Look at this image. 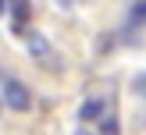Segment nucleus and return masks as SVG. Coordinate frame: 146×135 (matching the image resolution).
I'll return each instance as SVG.
<instances>
[{
    "instance_id": "obj_2",
    "label": "nucleus",
    "mask_w": 146,
    "mask_h": 135,
    "mask_svg": "<svg viewBox=\"0 0 146 135\" xmlns=\"http://www.w3.org/2000/svg\"><path fill=\"white\" fill-rule=\"evenodd\" d=\"M50 50H54V46H50V39H46L43 32H32V36H29V53H32L36 61H43V64H50V68H57V57L50 53Z\"/></svg>"
},
{
    "instance_id": "obj_1",
    "label": "nucleus",
    "mask_w": 146,
    "mask_h": 135,
    "mask_svg": "<svg viewBox=\"0 0 146 135\" xmlns=\"http://www.w3.org/2000/svg\"><path fill=\"white\" fill-rule=\"evenodd\" d=\"M0 103L11 107V110H29V107H32V92H29L25 82H18V78H4V96H0Z\"/></svg>"
},
{
    "instance_id": "obj_4",
    "label": "nucleus",
    "mask_w": 146,
    "mask_h": 135,
    "mask_svg": "<svg viewBox=\"0 0 146 135\" xmlns=\"http://www.w3.org/2000/svg\"><path fill=\"white\" fill-rule=\"evenodd\" d=\"M143 14H146V0H135V4H132V11H128V21H125V32H121L125 39H132V36H135V28L143 25Z\"/></svg>"
},
{
    "instance_id": "obj_5",
    "label": "nucleus",
    "mask_w": 146,
    "mask_h": 135,
    "mask_svg": "<svg viewBox=\"0 0 146 135\" xmlns=\"http://www.w3.org/2000/svg\"><path fill=\"white\" fill-rule=\"evenodd\" d=\"M104 99H86V103L82 107H78V117H82V121H100V117H104Z\"/></svg>"
},
{
    "instance_id": "obj_3",
    "label": "nucleus",
    "mask_w": 146,
    "mask_h": 135,
    "mask_svg": "<svg viewBox=\"0 0 146 135\" xmlns=\"http://www.w3.org/2000/svg\"><path fill=\"white\" fill-rule=\"evenodd\" d=\"M7 11H11V18H14V28L18 32H25V25H29V0H7Z\"/></svg>"
},
{
    "instance_id": "obj_8",
    "label": "nucleus",
    "mask_w": 146,
    "mask_h": 135,
    "mask_svg": "<svg viewBox=\"0 0 146 135\" xmlns=\"http://www.w3.org/2000/svg\"><path fill=\"white\" fill-rule=\"evenodd\" d=\"M4 11H7V0H0V14H4Z\"/></svg>"
},
{
    "instance_id": "obj_9",
    "label": "nucleus",
    "mask_w": 146,
    "mask_h": 135,
    "mask_svg": "<svg viewBox=\"0 0 146 135\" xmlns=\"http://www.w3.org/2000/svg\"><path fill=\"white\" fill-rule=\"evenodd\" d=\"M0 107H4V103H0Z\"/></svg>"
},
{
    "instance_id": "obj_6",
    "label": "nucleus",
    "mask_w": 146,
    "mask_h": 135,
    "mask_svg": "<svg viewBox=\"0 0 146 135\" xmlns=\"http://www.w3.org/2000/svg\"><path fill=\"white\" fill-rule=\"evenodd\" d=\"M100 135H121V121L114 114H104L100 117Z\"/></svg>"
},
{
    "instance_id": "obj_7",
    "label": "nucleus",
    "mask_w": 146,
    "mask_h": 135,
    "mask_svg": "<svg viewBox=\"0 0 146 135\" xmlns=\"http://www.w3.org/2000/svg\"><path fill=\"white\" fill-rule=\"evenodd\" d=\"M57 4H82V0H57Z\"/></svg>"
}]
</instances>
